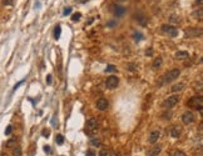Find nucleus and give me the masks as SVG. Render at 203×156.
Segmentation results:
<instances>
[{"instance_id": "nucleus-1", "label": "nucleus", "mask_w": 203, "mask_h": 156, "mask_svg": "<svg viewBox=\"0 0 203 156\" xmlns=\"http://www.w3.org/2000/svg\"><path fill=\"white\" fill-rule=\"evenodd\" d=\"M179 75H181V70H179V69H172L171 71H168L167 74L164 75L163 82H164V84H169V82L174 81Z\"/></svg>"}, {"instance_id": "nucleus-2", "label": "nucleus", "mask_w": 203, "mask_h": 156, "mask_svg": "<svg viewBox=\"0 0 203 156\" xmlns=\"http://www.w3.org/2000/svg\"><path fill=\"white\" fill-rule=\"evenodd\" d=\"M188 106L194 107V109H198L199 111H202V106H203V98L201 95L198 96H193L191 100L188 101Z\"/></svg>"}, {"instance_id": "nucleus-3", "label": "nucleus", "mask_w": 203, "mask_h": 156, "mask_svg": "<svg viewBox=\"0 0 203 156\" xmlns=\"http://www.w3.org/2000/svg\"><path fill=\"white\" fill-rule=\"evenodd\" d=\"M162 31H163V33H167L171 37H175L178 35V29L172 25H162Z\"/></svg>"}, {"instance_id": "nucleus-4", "label": "nucleus", "mask_w": 203, "mask_h": 156, "mask_svg": "<svg viewBox=\"0 0 203 156\" xmlns=\"http://www.w3.org/2000/svg\"><path fill=\"white\" fill-rule=\"evenodd\" d=\"M185 37H197L202 35V29H197V27H188L185 29Z\"/></svg>"}, {"instance_id": "nucleus-5", "label": "nucleus", "mask_w": 203, "mask_h": 156, "mask_svg": "<svg viewBox=\"0 0 203 156\" xmlns=\"http://www.w3.org/2000/svg\"><path fill=\"white\" fill-rule=\"evenodd\" d=\"M178 101H179V96H178V95H172V96H169V98L166 100V101H164L163 106L167 107V109H171V107H173L174 105H177Z\"/></svg>"}, {"instance_id": "nucleus-6", "label": "nucleus", "mask_w": 203, "mask_h": 156, "mask_svg": "<svg viewBox=\"0 0 203 156\" xmlns=\"http://www.w3.org/2000/svg\"><path fill=\"white\" fill-rule=\"evenodd\" d=\"M194 120H196L194 114L191 111H185L183 115H182V123L184 125H191L192 123H194Z\"/></svg>"}, {"instance_id": "nucleus-7", "label": "nucleus", "mask_w": 203, "mask_h": 156, "mask_svg": "<svg viewBox=\"0 0 203 156\" xmlns=\"http://www.w3.org/2000/svg\"><path fill=\"white\" fill-rule=\"evenodd\" d=\"M118 84H119V79L117 78V76H114V75L109 76V78L107 79V81H105V86L108 89H115L117 86H118Z\"/></svg>"}, {"instance_id": "nucleus-8", "label": "nucleus", "mask_w": 203, "mask_h": 156, "mask_svg": "<svg viewBox=\"0 0 203 156\" xmlns=\"http://www.w3.org/2000/svg\"><path fill=\"white\" fill-rule=\"evenodd\" d=\"M95 106H97V109L100 110V111H105V110L109 107V101L107 99L102 98V99H99L98 101L95 102Z\"/></svg>"}, {"instance_id": "nucleus-9", "label": "nucleus", "mask_w": 203, "mask_h": 156, "mask_svg": "<svg viewBox=\"0 0 203 156\" xmlns=\"http://www.w3.org/2000/svg\"><path fill=\"white\" fill-rule=\"evenodd\" d=\"M159 137H161V133L158 130H153L152 133H150L149 135V143L150 144H156L158 140H159Z\"/></svg>"}, {"instance_id": "nucleus-10", "label": "nucleus", "mask_w": 203, "mask_h": 156, "mask_svg": "<svg viewBox=\"0 0 203 156\" xmlns=\"http://www.w3.org/2000/svg\"><path fill=\"white\" fill-rule=\"evenodd\" d=\"M85 126H87V129H89V130L98 129V120L97 119H89L87 121V124H85Z\"/></svg>"}, {"instance_id": "nucleus-11", "label": "nucleus", "mask_w": 203, "mask_h": 156, "mask_svg": "<svg viewBox=\"0 0 203 156\" xmlns=\"http://www.w3.org/2000/svg\"><path fill=\"white\" fill-rule=\"evenodd\" d=\"M161 146L159 145H156V146H152L148 150V156H157V155H159V152H161Z\"/></svg>"}, {"instance_id": "nucleus-12", "label": "nucleus", "mask_w": 203, "mask_h": 156, "mask_svg": "<svg viewBox=\"0 0 203 156\" xmlns=\"http://www.w3.org/2000/svg\"><path fill=\"white\" fill-rule=\"evenodd\" d=\"M181 133H182L181 127L178 126V125H175V126H173V127H172V130H171V136L174 137V139H177V137L181 136Z\"/></svg>"}, {"instance_id": "nucleus-13", "label": "nucleus", "mask_w": 203, "mask_h": 156, "mask_svg": "<svg viewBox=\"0 0 203 156\" xmlns=\"http://www.w3.org/2000/svg\"><path fill=\"white\" fill-rule=\"evenodd\" d=\"M114 14H115V16H123L125 14V8H123V6H120V5H117L114 8Z\"/></svg>"}, {"instance_id": "nucleus-14", "label": "nucleus", "mask_w": 203, "mask_h": 156, "mask_svg": "<svg viewBox=\"0 0 203 156\" xmlns=\"http://www.w3.org/2000/svg\"><path fill=\"white\" fill-rule=\"evenodd\" d=\"M136 20L138 19V23L140 24V25H146L147 24V16H144L143 14H136Z\"/></svg>"}, {"instance_id": "nucleus-15", "label": "nucleus", "mask_w": 203, "mask_h": 156, "mask_svg": "<svg viewBox=\"0 0 203 156\" xmlns=\"http://www.w3.org/2000/svg\"><path fill=\"white\" fill-rule=\"evenodd\" d=\"M184 89V84L183 82H178V84H175V85H173L171 88V90L173 92H178V91H181V90H183Z\"/></svg>"}, {"instance_id": "nucleus-16", "label": "nucleus", "mask_w": 203, "mask_h": 156, "mask_svg": "<svg viewBox=\"0 0 203 156\" xmlns=\"http://www.w3.org/2000/svg\"><path fill=\"white\" fill-rule=\"evenodd\" d=\"M162 61H163V60H162V58H161V56H158V58L156 59V60L153 61V64H152L153 69H159V68L162 66Z\"/></svg>"}, {"instance_id": "nucleus-17", "label": "nucleus", "mask_w": 203, "mask_h": 156, "mask_svg": "<svg viewBox=\"0 0 203 156\" xmlns=\"http://www.w3.org/2000/svg\"><path fill=\"white\" fill-rule=\"evenodd\" d=\"M60 34H61V27L60 25H57L55 29H54V37H55V40H59Z\"/></svg>"}, {"instance_id": "nucleus-18", "label": "nucleus", "mask_w": 203, "mask_h": 156, "mask_svg": "<svg viewBox=\"0 0 203 156\" xmlns=\"http://www.w3.org/2000/svg\"><path fill=\"white\" fill-rule=\"evenodd\" d=\"M175 58L177 59H187L188 53L187 51H177V53H175Z\"/></svg>"}, {"instance_id": "nucleus-19", "label": "nucleus", "mask_w": 203, "mask_h": 156, "mask_svg": "<svg viewBox=\"0 0 203 156\" xmlns=\"http://www.w3.org/2000/svg\"><path fill=\"white\" fill-rule=\"evenodd\" d=\"M13 156H22V147L15 146L13 149Z\"/></svg>"}, {"instance_id": "nucleus-20", "label": "nucleus", "mask_w": 203, "mask_h": 156, "mask_svg": "<svg viewBox=\"0 0 203 156\" xmlns=\"http://www.w3.org/2000/svg\"><path fill=\"white\" fill-rule=\"evenodd\" d=\"M133 39L136 41H140L143 39V34L142 33H134L133 34Z\"/></svg>"}, {"instance_id": "nucleus-21", "label": "nucleus", "mask_w": 203, "mask_h": 156, "mask_svg": "<svg viewBox=\"0 0 203 156\" xmlns=\"http://www.w3.org/2000/svg\"><path fill=\"white\" fill-rule=\"evenodd\" d=\"M55 143L57 144H59V145H61V144H63L64 143V136H63V135H57V137H55Z\"/></svg>"}, {"instance_id": "nucleus-22", "label": "nucleus", "mask_w": 203, "mask_h": 156, "mask_svg": "<svg viewBox=\"0 0 203 156\" xmlns=\"http://www.w3.org/2000/svg\"><path fill=\"white\" fill-rule=\"evenodd\" d=\"M193 15H194V18L198 15V19H199V20H202V15H203V10H202V8H199V9H198V11H194V13H193Z\"/></svg>"}, {"instance_id": "nucleus-23", "label": "nucleus", "mask_w": 203, "mask_h": 156, "mask_svg": "<svg viewBox=\"0 0 203 156\" xmlns=\"http://www.w3.org/2000/svg\"><path fill=\"white\" fill-rule=\"evenodd\" d=\"M80 16H82L80 13H75V14H73V16H71V20H73V21H79V20H80Z\"/></svg>"}, {"instance_id": "nucleus-24", "label": "nucleus", "mask_w": 203, "mask_h": 156, "mask_svg": "<svg viewBox=\"0 0 203 156\" xmlns=\"http://www.w3.org/2000/svg\"><path fill=\"white\" fill-rule=\"evenodd\" d=\"M90 144L94 145V146H99V145H100V140L97 139V137H94V139H92V140H90Z\"/></svg>"}, {"instance_id": "nucleus-25", "label": "nucleus", "mask_w": 203, "mask_h": 156, "mask_svg": "<svg viewBox=\"0 0 203 156\" xmlns=\"http://www.w3.org/2000/svg\"><path fill=\"white\" fill-rule=\"evenodd\" d=\"M115 70H117V68L114 66V65H108V68L105 69V72H113Z\"/></svg>"}, {"instance_id": "nucleus-26", "label": "nucleus", "mask_w": 203, "mask_h": 156, "mask_svg": "<svg viewBox=\"0 0 203 156\" xmlns=\"http://www.w3.org/2000/svg\"><path fill=\"white\" fill-rule=\"evenodd\" d=\"M172 156H187V155H185L183 151L177 150V151H174V152H173V155H172Z\"/></svg>"}, {"instance_id": "nucleus-27", "label": "nucleus", "mask_w": 203, "mask_h": 156, "mask_svg": "<svg viewBox=\"0 0 203 156\" xmlns=\"http://www.w3.org/2000/svg\"><path fill=\"white\" fill-rule=\"evenodd\" d=\"M107 26H108V27H114V26H117V21H115V20H111V21L107 23Z\"/></svg>"}, {"instance_id": "nucleus-28", "label": "nucleus", "mask_w": 203, "mask_h": 156, "mask_svg": "<svg viewBox=\"0 0 203 156\" xmlns=\"http://www.w3.org/2000/svg\"><path fill=\"white\" fill-rule=\"evenodd\" d=\"M99 156H109V151L107 149H103V150L99 152Z\"/></svg>"}, {"instance_id": "nucleus-29", "label": "nucleus", "mask_w": 203, "mask_h": 156, "mask_svg": "<svg viewBox=\"0 0 203 156\" xmlns=\"http://www.w3.org/2000/svg\"><path fill=\"white\" fill-rule=\"evenodd\" d=\"M11 131H13V126H11V125H9V126L6 127V130H5V135H10V134H11Z\"/></svg>"}, {"instance_id": "nucleus-30", "label": "nucleus", "mask_w": 203, "mask_h": 156, "mask_svg": "<svg viewBox=\"0 0 203 156\" xmlns=\"http://www.w3.org/2000/svg\"><path fill=\"white\" fill-rule=\"evenodd\" d=\"M169 20H171V21H174V23H179L181 21V19L178 18V15H177V18H174V15H172L169 18Z\"/></svg>"}, {"instance_id": "nucleus-31", "label": "nucleus", "mask_w": 203, "mask_h": 156, "mask_svg": "<svg viewBox=\"0 0 203 156\" xmlns=\"http://www.w3.org/2000/svg\"><path fill=\"white\" fill-rule=\"evenodd\" d=\"M42 134H43V136H44V137H49L50 131H49V130H47V129H44V130L42 131Z\"/></svg>"}, {"instance_id": "nucleus-32", "label": "nucleus", "mask_w": 203, "mask_h": 156, "mask_svg": "<svg viewBox=\"0 0 203 156\" xmlns=\"http://www.w3.org/2000/svg\"><path fill=\"white\" fill-rule=\"evenodd\" d=\"M15 141H16L15 139H11V140H9L8 143H6V146H8V147H11V145H14Z\"/></svg>"}, {"instance_id": "nucleus-33", "label": "nucleus", "mask_w": 203, "mask_h": 156, "mask_svg": "<svg viewBox=\"0 0 203 156\" xmlns=\"http://www.w3.org/2000/svg\"><path fill=\"white\" fill-rule=\"evenodd\" d=\"M70 13H71V8H67V9H64L63 15H64V16H67L68 14H70Z\"/></svg>"}, {"instance_id": "nucleus-34", "label": "nucleus", "mask_w": 203, "mask_h": 156, "mask_svg": "<svg viewBox=\"0 0 203 156\" xmlns=\"http://www.w3.org/2000/svg\"><path fill=\"white\" fill-rule=\"evenodd\" d=\"M127 69H128L129 71H134V70H136V65H134V64H129L128 66H127Z\"/></svg>"}, {"instance_id": "nucleus-35", "label": "nucleus", "mask_w": 203, "mask_h": 156, "mask_svg": "<svg viewBox=\"0 0 203 156\" xmlns=\"http://www.w3.org/2000/svg\"><path fill=\"white\" fill-rule=\"evenodd\" d=\"M87 156H95V151L94 150H88L87 151Z\"/></svg>"}, {"instance_id": "nucleus-36", "label": "nucleus", "mask_w": 203, "mask_h": 156, "mask_svg": "<svg viewBox=\"0 0 203 156\" xmlns=\"http://www.w3.org/2000/svg\"><path fill=\"white\" fill-rule=\"evenodd\" d=\"M51 81H53V76H51V75H48V76H47V82L50 85Z\"/></svg>"}, {"instance_id": "nucleus-37", "label": "nucleus", "mask_w": 203, "mask_h": 156, "mask_svg": "<svg viewBox=\"0 0 203 156\" xmlns=\"http://www.w3.org/2000/svg\"><path fill=\"white\" fill-rule=\"evenodd\" d=\"M3 4H4V5H10V4H13V0H3Z\"/></svg>"}, {"instance_id": "nucleus-38", "label": "nucleus", "mask_w": 203, "mask_h": 156, "mask_svg": "<svg viewBox=\"0 0 203 156\" xmlns=\"http://www.w3.org/2000/svg\"><path fill=\"white\" fill-rule=\"evenodd\" d=\"M163 117H164V119H167V120H169V119H171V117H172V112H168V114H164V115H163Z\"/></svg>"}, {"instance_id": "nucleus-39", "label": "nucleus", "mask_w": 203, "mask_h": 156, "mask_svg": "<svg viewBox=\"0 0 203 156\" xmlns=\"http://www.w3.org/2000/svg\"><path fill=\"white\" fill-rule=\"evenodd\" d=\"M153 54V50H152V48H149L147 51H146V55H148V56H150V55Z\"/></svg>"}, {"instance_id": "nucleus-40", "label": "nucleus", "mask_w": 203, "mask_h": 156, "mask_svg": "<svg viewBox=\"0 0 203 156\" xmlns=\"http://www.w3.org/2000/svg\"><path fill=\"white\" fill-rule=\"evenodd\" d=\"M23 82H24V80H22V81H19V82H18V84H16V85L14 86V89H13V91H15V90H16V89H18V88H19V85H22V84H23Z\"/></svg>"}, {"instance_id": "nucleus-41", "label": "nucleus", "mask_w": 203, "mask_h": 156, "mask_svg": "<svg viewBox=\"0 0 203 156\" xmlns=\"http://www.w3.org/2000/svg\"><path fill=\"white\" fill-rule=\"evenodd\" d=\"M44 151L49 154V152H50V146H49V145H45V146H44Z\"/></svg>"}, {"instance_id": "nucleus-42", "label": "nucleus", "mask_w": 203, "mask_h": 156, "mask_svg": "<svg viewBox=\"0 0 203 156\" xmlns=\"http://www.w3.org/2000/svg\"><path fill=\"white\" fill-rule=\"evenodd\" d=\"M202 1H203V0H196V3H197V4H198L199 6L202 5Z\"/></svg>"}, {"instance_id": "nucleus-43", "label": "nucleus", "mask_w": 203, "mask_h": 156, "mask_svg": "<svg viewBox=\"0 0 203 156\" xmlns=\"http://www.w3.org/2000/svg\"><path fill=\"white\" fill-rule=\"evenodd\" d=\"M1 156H8V155H6V154H1Z\"/></svg>"}]
</instances>
